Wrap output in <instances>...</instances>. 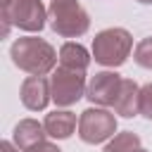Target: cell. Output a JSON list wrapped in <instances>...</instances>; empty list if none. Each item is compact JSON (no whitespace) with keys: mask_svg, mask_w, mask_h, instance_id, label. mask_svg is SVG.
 <instances>
[{"mask_svg":"<svg viewBox=\"0 0 152 152\" xmlns=\"http://www.w3.org/2000/svg\"><path fill=\"white\" fill-rule=\"evenodd\" d=\"M133 50V36L126 28H104L93 38V57L102 66H121Z\"/></svg>","mask_w":152,"mask_h":152,"instance_id":"3","label":"cell"},{"mask_svg":"<svg viewBox=\"0 0 152 152\" xmlns=\"http://www.w3.org/2000/svg\"><path fill=\"white\" fill-rule=\"evenodd\" d=\"M45 135H48V133H45V126L38 124L36 119H21V121L14 126V131H12L14 145H17L21 152H26V150H31L33 145L43 142Z\"/></svg>","mask_w":152,"mask_h":152,"instance_id":"10","label":"cell"},{"mask_svg":"<svg viewBox=\"0 0 152 152\" xmlns=\"http://www.w3.org/2000/svg\"><path fill=\"white\" fill-rule=\"evenodd\" d=\"M0 17H2V36L10 33V26L36 33V31H40L45 26L48 10H45V5L40 0H14L12 7L7 12H2Z\"/></svg>","mask_w":152,"mask_h":152,"instance_id":"4","label":"cell"},{"mask_svg":"<svg viewBox=\"0 0 152 152\" xmlns=\"http://www.w3.org/2000/svg\"><path fill=\"white\" fill-rule=\"evenodd\" d=\"M135 150H140V138H138V133H133V131L116 133V135L104 145V152H135Z\"/></svg>","mask_w":152,"mask_h":152,"instance_id":"13","label":"cell"},{"mask_svg":"<svg viewBox=\"0 0 152 152\" xmlns=\"http://www.w3.org/2000/svg\"><path fill=\"white\" fill-rule=\"evenodd\" d=\"M10 57L14 62V66H19L21 71L31 74V76H45L50 71H55L57 64V52L55 48L36 36H26V38H17L10 48Z\"/></svg>","mask_w":152,"mask_h":152,"instance_id":"1","label":"cell"},{"mask_svg":"<svg viewBox=\"0 0 152 152\" xmlns=\"http://www.w3.org/2000/svg\"><path fill=\"white\" fill-rule=\"evenodd\" d=\"M19 95H21V104L26 109L40 112L52 100V95H50V81L45 76H28V78H24Z\"/></svg>","mask_w":152,"mask_h":152,"instance_id":"8","label":"cell"},{"mask_svg":"<svg viewBox=\"0 0 152 152\" xmlns=\"http://www.w3.org/2000/svg\"><path fill=\"white\" fill-rule=\"evenodd\" d=\"M45 133L50 138H57V140H66L74 128H76V114L69 112V109H55L50 114H45Z\"/></svg>","mask_w":152,"mask_h":152,"instance_id":"11","label":"cell"},{"mask_svg":"<svg viewBox=\"0 0 152 152\" xmlns=\"http://www.w3.org/2000/svg\"><path fill=\"white\" fill-rule=\"evenodd\" d=\"M50 26L62 38H78L90 28V17L78 0H52L48 7Z\"/></svg>","mask_w":152,"mask_h":152,"instance_id":"2","label":"cell"},{"mask_svg":"<svg viewBox=\"0 0 152 152\" xmlns=\"http://www.w3.org/2000/svg\"><path fill=\"white\" fill-rule=\"evenodd\" d=\"M86 76L83 71H74L66 66H57L50 76V95L57 107H71L86 95Z\"/></svg>","mask_w":152,"mask_h":152,"instance_id":"5","label":"cell"},{"mask_svg":"<svg viewBox=\"0 0 152 152\" xmlns=\"http://www.w3.org/2000/svg\"><path fill=\"white\" fill-rule=\"evenodd\" d=\"M114 112L126 116V119H133L140 114V86L133 78H124L119 97L114 102Z\"/></svg>","mask_w":152,"mask_h":152,"instance_id":"9","label":"cell"},{"mask_svg":"<svg viewBox=\"0 0 152 152\" xmlns=\"http://www.w3.org/2000/svg\"><path fill=\"white\" fill-rule=\"evenodd\" d=\"M116 133V116L102 107H88L78 116V138L88 145L109 140Z\"/></svg>","mask_w":152,"mask_h":152,"instance_id":"6","label":"cell"},{"mask_svg":"<svg viewBox=\"0 0 152 152\" xmlns=\"http://www.w3.org/2000/svg\"><path fill=\"white\" fill-rule=\"evenodd\" d=\"M0 152H21V150H19L14 142H10V140H2V142H0Z\"/></svg>","mask_w":152,"mask_h":152,"instance_id":"17","label":"cell"},{"mask_svg":"<svg viewBox=\"0 0 152 152\" xmlns=\"http://www.w3.org/2000/svg\"><path fill=\"white\" fill-rule=\"evenodd\" d=\"M26 152H62L55 142H48V140H43V142H38V145H33L31 150H26Z\"/></svg>","mask_w":152,"mask_h":152,"instance_id":"16","label":"cell"},{"mask_svg":"<svg viewBox=\"0 0 152 152\" xmlns=\"http://www.w3.org/2000/svg\"><path fill=\"white\" fill-rule=\"evenodd\" d=\"M133 59H135L138 66H142V69H152V36L142 38V40L135 45V50H133Z\"/></svg>","mask_w":152,"mask_h":152,"instance_id":"14","label":"cell"},{"mask_svg":"<svg viewBox=\"0 0 152 152\" xmlns=\"http://www.w3.org/2000/svg\"><path fill=\"white\" fill-rule=\"evenodd\" d=\"M90 64V55L81 43H64L59 48V66L74 69V71H86Z\"/></svg>","mask_w":152,"mask_h":152,"instance_id":"12","label":"cell"},{"mask_svg":"<svg viewBox=\"0 0 152 152\" xmlns=\"http://www.w3.org/2000/svg\"><path fill=\"white\" fill-rule=\"evenodd\" d=\"M121 83H124V78H121L116 71H97V74L88 81L86 97H88L93 104L114 107V102H116V97H119V90H121Z\"/></svg>","mask_w":152,"mask_h":152,"instance_id":"7","label":"cell"},{"mask_svg":"<svg viewBox=\"0 0 152 152\" xmlns=\"http://www.w3.org/2000/svg\"><path fill=\"white\" fill-rule=\"evenodd\" d=\"M140 114L152 121V83H145L140 88Z\"/></svg>","mask_w":152,"mask_h":152,"instance_id":"15","label":"cell"},{"mask_svg":"<svg viewBox=\"0 0 152 152\" xmlns=\"http://www.w3.org/2000/svg\"><path fill=\"white\" fill-rule=\"evenodd\" d=\"M138 2H142V5H152V0H138Z\"/></svg>","mask_w":152,"mask_h":152,"instance_id":"19","label":"cell"},{"mask_svg":"<svg viewBox=\"0 0 152 152\" xmlns=\"http://www.w3.org/2000/svg\"><path fill=\"white\" fill-rule=\"evenodd\" d=\"M135 152H147V150H142V147H140V150H135Z\"/></svg>","mask_w":152,"mask_h":152,"instance_id":"20","label":"cell"},{"mask_svg":"<svg viewBox=\"0 0 152 152\" xmlns=\"http://www.w3.org/2000/svg\"><path fill=\"white\" fill-rule=\"evenodd\" d=\"M12 2H14V0H2V12H7V10L12 7Z\"/></svg>","mask_w":152,"mask_h":152,"instance_id":"18","label":"cell"}]
</instances>
